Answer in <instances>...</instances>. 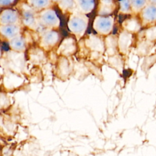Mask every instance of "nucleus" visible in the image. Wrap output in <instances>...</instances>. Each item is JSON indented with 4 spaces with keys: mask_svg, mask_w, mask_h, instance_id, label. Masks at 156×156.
I'll use <instances>...</instances> for the list:
<instances>
[{
    "mask_svg": "<svg viewBox=\"0 0 156 156\" xmlns=\"http://www.w3.org/2000/svg\"><path fill=\"white\" fill-rule=\"evenodd\" d=\"M89 23V18L87 15L75 11L69 15L67 27L69 33L77 40L84 37Z\"/></svg>",
    "mask_w": 156,
    "mask_h": 156,
    "instance_id": "1",
    "label": "nucleus"
},
{
    "mask_svg": "<svg viewBox=\"0 0 156 156\" xmlns=\"http://www.w3.org/2000/svg\"><path fill=\"white\" fill-rule=\"evenodd\" d=\"M82 40L84 46L90 51L93 59H98L105 52L104 37L99 35L90 34L82 38Z\"/></svg>",
    "mask_w": 156,
    "mask_h": 156,
    "instance_id": "2",
    "label": "nucleus"
},
{
    "mask_svg": "<svg viewBox=\"0 0 156 156\" xmlns=\"http://www.w3.org/2000/svg\"><path fill=\"white\" fill-rule=\"evenodd\" d=\"M60 43V35L57 30L44 29L40 33L38 46L46 52L57 49Z\"/></svg>",
    "mask_w": 156,
    "mask_h": 156,
    "instance_id": "3",
    "label": "nucleus"
},
{
    "mask_svg": "<svg viewBox=\"0 0 156 156\" xmlns=\"http://www.w3.org/2000/svg\"><path fill=\"white\" fill-rule=\"evenodd\" d=\"M37 18L40 26L44 29L58 30L60 27V18L53 7L38 12Z\"/></svg>",
    "mask_w": 156,
    "mask_h": 156,
    "instance_id": "4",
    "label": "nucleus"
},
{
    "mask_svg": "<svg viewBox=\"0 0 156 156\" xmlns=\"http://www.w3.org/2000/svg\"><path fill=\"white\" fill-rule=\"evenodd\" d=\"M115 24V17L113 15H98L95 16L92 24V27L98 35L105 37L113 31Z\"/></svg>",
    "mask_w": 156,
    "mask_h": 156,
    "instance_id": "5",
    "label": "nucleus"
},
{
    "mask_svg": "<svg viewBox=\"0 0 156 156\" xmlns=\"http://www.w3.org/2000/svg\"><path fill=\"white\" fill-rule=\"evenodd\" d=\"M20 9L18 10L21 16V22L24 27L33 32H36L40 26L37 12L31 9L25 2L20 5Z\"/></svg>",
    "mask_w": 156,
    "mask_h": 156,
    "instance_id": "6",
    "label": "nucleus"
},
{
    "mask_svg": "<svg viewBox=\"0 0 156 156\" xmlns=\"http://www.w3.org/2000/svg\"><path fill=\"white\" fill-rule=\"evenodd\" d=\"M74 64L71 57L58 56L55 62V75L63 80L68 78L73 75Z\"/></svg>",
    "mask_w": 156,
    "mask_h": 156,
    "instance_id": "7",
    "label": "nucleus"
},
{
    "mask_svg": "<svg viewBox=\"0 0 156 156\" xmlns=\"http://www.w3.org/2000/svg\"><path fill=\"white\" fill-rule=\"evenodd\" d=\"M77 39L73 36L65 37L55 49L57 56L71 57L77 51Z\"/></svg>",
    "mask_w": 156,
    "mask_h": 156,
    "instance_id": "8",
    "label": "nucleus"
},
{
    "mask_svg": "<svg viewBox=\"0 0 156 156\" xmlns=\"http://www.w3.org/2000/svg\"><path fill=\"white\" fill-rule=\"evenodd\" d=\"M10 57L6 55V60L5 62H7V66L9 67L10 71L11 72L18 73H20L22 71H23L24 67L25 66L24 58L23 57L24 54L20 56L23 53L14 52L11 51L7 53Z\"/></svg>",
    "mask_w": 156,
    "mask_h": 156,
    "instance_id": "9",
    "label": "nucleus"
},
{
    "mask_svg": "<svg viewBox=\"0 0 156 156\" xmlns=\"http://www.w3.org/2000/svg\"><path fill=\"white\" fill-rule=\"evenodd\" d=\"M1 9L0 14V25H23L21 14L18 10H15L12 7Z\"/></svg>",
    "mask_w": 156,
    "mask_h": 156,
    "instance_id": "10",
    "label": "nucleus"
},
{
    "mask_svg": "<svg viewBox=\"0 0 156 156\" xmlns=\"http://www.w3.org/2000/svg\"><path fill=\"white\" fill-rule=\"evenodd\" d=\"M28 60L35 66H41L46 63L47 57L46 51L37 46H30L27 50Z\"/></svg>",
    "mask_w": 156,
    "mask_h": 156,
    "instance_id": "11",
    "label": "nucleus"
},
{
    "mask_svg": "<svg viewBox=\"0 0 156 156\" xmlns=\"http://www.w3.org/2000/svg\"><path fill=\"white\" fill-rule=\"evenodd\" d=\"M23 26L21 24L0 25V33L2 40L9 41L22 34Z\"/></svg>",
    "mask_w": 156,
    "mask_h": 156,
    "instance_id": "12",
    "label": "nucleus"
},
{
    "mask_svg": "<svg viewBox=\"0 0 156 156\" xmlns=\"http://www.w3.org/2000/svg\"><path fill=\"white\" fill-rule=\"evenodd\" d=\"M118 6L115 0H98L97 15H111Z\"/></svg>",
    "mask_w": 156,
    "mask_h": 156,
    "instance_id": "13",
    "label": "nucleus"
},
{
    "mask_svg": "<svg viewBox=\"0 0 156 156\" xmlns=\"http://www.w3.org/2000/svg\"><path fill=\"white\" fill-rule=\"evenodd\" d=\"M7 42L10 49L14 52L24 53L29 48L28 43L23 33Z\"/></svg>",
    "mask_w": 156,
    "mask_h": 156,
    "instance_id": "14",
    "label": "nucleus"
},
{
    "mask_svg": "<svg viewBox=\"0 0 156 156\" xmlns=\"http://www.w3.org/2000/svg\"><path fill=\"white\" fill-rule=\"evenodd\" d=\"M132 37L131 33L124 30L120 32L118 36V52L120 54H124L126 53L132 43Z\"/></svg>",
    "mask_w": 156,
    "mask_h": 156,
    "instance_id": "15",
    "label": "nucleus"
},
{
    "mask_svg": "<svg viewBox=\"0 0 156 156\" xmlns=\"http://www.w3.org/2000/svg\"><path fill=\"white\" fill-rule=\"evenodd\" d=\"M104 44L105 53L108 56H112L118 52V36L110 34L104 37Z\"/></svg>",
    "mask_w": 156,
    "mask_h": 156,
    "instance_id": "16",
    "label": "nucleus"
},
{
    "mask_svg": "<svg viewBox=\"0 0 156 156\" xmlns=\"http://www.w3.org/2000/svg\"><path fill=\"white\" fill-rule=\"evenodd\" d=\"M74 2L76 11L87 15L93 10L95 6L94 0H74Z\"/></svg>",
    "mask_w": 156,
    "mask_h": 156,
    "instance_id": "17",
    "label": "nucleus"
},
{
    "mask_svg": "<svg viewBox=\"0 0 156 156\" xmlns=\"http://www.w3.org/2000/svg\"><path fill=\"white\" fill-rule=\"evenodd\" d=\"M24 2L37 13L44 9L52 7L54 5L51 0H24Z\"/></svg>",
    "mask_w": 156,
    "mask_h": 156,
    "instance_id": "18",
    "label": "nucleus"
},
{
    "mask_svg": "<svg viewBox=\"0 0 156 156\" xmlns=\"http://www.w3.org/2000/svg\"><path fill=\"white\" fill-rule=\"evenodd\" d=\"M121 26L124 30L132 34L140 29V23L136 18L130 16L126 18L122 21Z\"/></svg>",
    "mask_w": 156,
    "mask_h": 156,
    "instance_id": "19",
    "label": "nucleus"
},
{
    "mask_svg": "<svg viewBox=\"0 0 156 156\" xmlns=\"http://www.w3.org/2000/svg\"><path fill=\"white\" fill-rule=\"evenodd\" d=\"M141 18L147 22L155 21L156 20V7L149 5L144 7L141 12Z\"/></svg>",
    "mask_w": 156,
    "mask_h": 156,
    "instance_id": "20",
    "label": "nucleus"
},
{
    "mask_svg": "<svg viewBox=\"0 0 156 156\" xmlns=\"http://www.w3.org/2000/svg\"><path fill=\"white\" fill-rule=\"evenodd\" d=\"M57 5L63 12L69 13V15L76 11L74 0H61Z\"/></svg>",
    "mask_w": 156,
    "mask_h": 156,
    "instance_id": "21",
    "label": "nucleus"
},
{
    "mask_svg": "<svg viewBox=\"0 0 156 156\" xmlns=\"http://www.w3.org/2000/svg\"><path fill=\"white\" fill-rule=\"evenodd\" d=\"M89 71L90 70L88 69L87 65H85V63H80V62L74 63L73 76H77V77L79 78V77H82V76H87Z\"/></svg>",
    "mask_w": 156,
    "mask_h": 156,
    "instance_id": "22",
    "label": "nucleus"
},
{
    "mask_svg": "<svg viewBox=\"0 0 156 156\" xmlns=\"http://www.w3.org/2000/svg\"><path fill=\"white\" fill-rule=\"evenodd\" d=\"M107 62L110 66L116 69L117 71H121L123 65L120 55H117L116 54L112 56H108Z\"/></svg>",
    "mask_w": 156,
    "mask_h": 156,
    "instance_id": "23",
    "label": "nucleus"
},
{
    "mask_svg": "<svg viewBox=\"0 0 156 156\" xmlns=\"http://www.w3.org/2000/svg\"><path fill=\"white\" fill-rule=\"evenodd\" d=\"M118 13L129 15L132 12L130 0H119L118 2Z\"/></svg>",
    "mask_w": 156,
    "mask_h": 156,
    "instance_id": "24",
    "label": "nucleus"
},
{
    "mask_svg": "<svg viewBox=\"0 0 156 156\" xmlns=\"http://www.w3.org/2000/svg\"><path fill=\"white\" fill-rule=\"evenodd\" d=\"M132 10L137 12L139 10L143 9L146 4V0H130Z\"/></svg>",
    "mask_w": 156,
    "mask_h": 156,
    "instance_id": "25",
    "label": "nucleus"
},
{
    "mask_svg": "<svg viewBox=\"0 0 156 156\" xmlns=\"http://www.w3.org/2000/svg\"><path fill=\"white\" fill-rule=\"evenodd\" d=\"M16 0H0V6L1 9L11 8L15 5Z\"/></svg>",
    "mask_w": 156,
    "mask_h": 156,
    "instance_id": "26",
    "label": "nucleus"
},
{
    "mask_svg": "<svg viewBox=\"0 0 156 156\" xmlns=\"http://www.w3.org/2000/svg\"><path fill=\"white\" fill-rule=\"evenodd\" d=\"M52 1V2L53 3V4H57L61 0H51Z\"/></svg>",
    "mask_w": 156,
    "mask_h": 156,
    "instance_id": "27",
    "label": "nucleus"
},
{
    "mask_svg": "<svg viewBox=\"0 0 156 156\" xmlns=\"http://www.w3.org/2000/svg\"><path fill=\"white\" fill-rule=\"evenodd\" d=\"M150 1H151L152 3H154V4H156V0H150Z\"/></svg>",
    "mask_w": 156,
    "mask_h": 156,
    "instance_id": "28",
    "label": "nucleus"
}]
</instances>
